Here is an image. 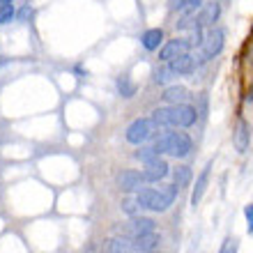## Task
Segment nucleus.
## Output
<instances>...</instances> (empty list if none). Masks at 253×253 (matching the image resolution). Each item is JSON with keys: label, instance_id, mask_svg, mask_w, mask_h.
<instances>
[{"label": "nucleus", "instance_id": "obj_20", "mask_svg": "<svg viewBox=\"0 0 253 253\" xmlns=\"http://www.w3.org/2000/svg\"><path fill=\"white\" fill-rule=\"evenodd\" d=\"M118 92H120V97L129 99V97H133V94H136V85H133L126 76H122V79H118Z\"/></svg>", "mask_w": 253, "mask_h": 253}, {"label": "nucleus", "instance_id": "obj_6", "mask_svg": "<svg viewBox=\"0 0 253 253\" xmlns=\"http://www.w3.org/2000/svg\"><path fill=\"white\" fill-rule=\"evenodd\" d=\"M193 44L189 42V37H175V40H168L164 46L159 48V60L161 62H170L180 55H187L191 53Z\"/></svg>", "mask_w": 253, "mask_h": 253}, {"label": "nucleus", "instance_id": "obj_16", "mask_svg": "<svg viewBox=\"0 0 253 253\" xmlns=\"http://www.w3.org/2000/svg\"><path fill=\"white\" fill-rule=\"evenodd\" d=\"M161 97H164L166 104H187L191 94H189V90L184 85H168Z\"/></svg>", "mask_w": 253, "mask_h": 253}, {"label": "nucleus", "instance_id": "obj_27", "mask_svg": "<svg viewBox=\"0 0 253 253\" xmlns=\"http://www.w3.org/2000/svg\"><path fill=\"white\" fill-rule=\"evenodd\" d=\"M249 101L253 104V85H251V92H249Z\"/></svg>", "mask_w": 253, "mask_h": 253}, {"label": "nucleus", "instance_id": "obj_25", "mask_svg": "<svg viewBox=\"0 0 253 253\" xmlns=\"http://www.w3.org/2000/svg\"><path fill=\"white\" fill-rule=\"evenodd\" d=\"M244 216H247V230H249V235H253V203L244 207Z\"/></svg>", "mask_w": 253, "mask_h": 253}, {"label": "nucleus", "instance_id": "obj_15", "mask_svg": "<svg viewBox=\"0 0 253 253\" xmlns=\"http://www.w3.org/2000/svg\"><path fill=\"white\" fill-rule=\"evenodd\" d=\"M140 44L145 51H159L164 46V30L161 28H150L140 35Z\"/></svg>", "mask_w": 253, "mask_h": 253}, {"label": "nucleus", "instance_id": "obj_1", "mask_svg": "<svg viewBox=\"0 0 253 253\" xmlns=\"http://www.w3.org/2000/svg\"><path fill=\"white\" fill-rule=\"evenodd\" d=\"M152 120L159 126L170 129H189L198 120V108L191 104H168L157 111H152Z\"/></svg>", "mask_w": 253, "mask_h": 253}, {"label": "nucleus", "instance_id": "obj_22", "mask_svg": "<svg viewBox=\"0 0 253 253\" xmlns=\"http://www.w3.org/2000/svg\"><path fill=\"white\" fill-rule=\"evenodd\" d=\"M159 157V152H157V147L150 145V147H140L138 152H136V159L143 161V164H150L152 159H157Z\"/></svg>", "mask_w": 253, "mask_h": 253}, {"label": "nucleus", "instance_id": "obj_7", "mask_svg": "<svg viewBox=\"0 0 253 253\" xmlns=\"http://www.w3.org/2000/svg\"><path fill=\"white\" fill-rule=\"evenodd\" d=\"M120 230H122L125 237L136 240V237H143V235L154 233V221L147 219V216H131V221H126Z\"/></svg>", "mask_w": 253, "mask_h": 253}, {"label": "nucleus", "instance_id": "obj_3", "mask_svg": "<svg viewBox=\"0 0 253 253\" xmlns=\"http://www.w3.org/2000/svg\"><path fill=\"white\" fill-rule=\"evenodd\" d=\"M177 184H168L166 189H140L136 193V200H138L140 207L145 210H152V212H166L168 207L173 205L175 196H177Z\"/></svg>", "mask_w": 253, "mask_h": 253}, {"label": "nucleus", "instance_id": "obj_28", "mask_svg": "<svg viewBox=\"0 0 253 253\" xmlns=\"http://www.w3.org/2000/svg\"><path fill=\"white\" fill-rule=\"evenodd\" d=\"M0 2H14V0H0Z\"/></svg>", "mask_w": 253, "mask_h": 253}, {"label": "nucleus", "instance_id": "obj_4", "mask_svg": "<svg viewBox=\"0 0 253 253\" xmlns=\"http://www.w3.org/2000/svg\"><path fill=\"white\" fill-rule=\"evenodd\" d=\"M223 44H226V30L223 28H207V33L203 35V42L198 46V55H196V62L205 65V62L214 60L216 55L223 51Z\"/></svg>", "mask_w": 253, "mask_h": 253}, {"label": "nucleus", "instance_id": "obj_12", "mask_svg": "<svg viewBox=\"0 0 253 253\" xmlns=\"http://www.w3.org/2000/svg\"><path fill=\"white\" fill-rule=\"evenodd\" d=\"M170 173V166H168L164 159H152L150 164H145V168H143V177H145V182H161L166 175Z\"/></svg>", "mask_w": 253, "mask_h": 253}, {"label": "nucleus", "instance_id": "obj_24", "mask_svg": "<svg viewBox=\"0 0 253 253\" xmlns=\"http://www.w3.org/2000/svg\"><path fill=\"white\" fill-rule=\"evenodd\" d=\"M122 212L125 214H129V216H136V212H138V200L136 198H126V200H122Z\"/></svg>", "mask_w": 253, "mask_h": 253}, {"label": "nucleus", "instance_id": "obj_10", "mask_svg": "<svg viewBox=\"0 0 253 253\" xmlns=\"http://www.w3.org/2000/svg\"><path fill=\"white\" fill-rule=\"evenodd\" d=\"M233 145L240 154H244L249 150V145H251V125L244 118L237 120V126H235V131H233Z\"/></svg>", "mask_w": 253, "mask_h": 253}, {"label": "nucleus", "instance_id": "obj_26", "mask_svg": "<svg viewBox=\"0 0 253 253\" xmlns=\"http://www.w3.org/2000/svg\"><path fill=\"white\" fill-rule=\"evenodd\" d=\"M30 16H33V9H30V5H23L19 12H16V21H23V23H26Z\"/></svg>", "mask_w": 253, "mask_h": 253}, {"label": "nucleus", "instance_id": "obj_2", "mask_svg": "<svg viewBox=\"0 0 253 253\" xmlns=\"http://www.w3.org/2000/svg\"><path fill=\"white\" fill-rule=\"evenodd\" d=\"M152 145L157 147L159 154H168V157H175V159H184V157L191 154L193 140L184 131H164L154 138Z\"/></svg>", "mask_w": 253, "mask_h": 253}, {"label": "nucleus", "instance_id": "obj_14", "mask_svg": "<svg viewBox=\"0 0 253 253\" xmlns=\"http://www.w3.org/2000/svg\"><path fill=\"white\" fill-rule=\"evenodd\" d=\"M161 237L157 233H150V235H143V237H136L131 240V251L133 253H152L154 249L159 247Z\"/></svg>", "mask_w": 253, "mask_h": 253}, {"label": "nucleus", "instance_id": "obj_21", "mask_svg": "<svg viewBox=\"0 0 253 253\" xmlns=\"http://www.w3.org/2000/svg\"><path fill=\"white\" fill-rule=\"evenodd\" d=\"M16 19V9L12 2H0V23H12Z\"/></svg>", "mask_w": 253, "mask_h": 253}, {"label": "nucleus", "instance_id": "obj_17", "mask_svg": "<svg viewBox=\"0 0 253 253\" xmlns=\"http://www.w3.org/2000/svg\"><path fill=\"white\" fill-rule=\"evenodd\" d=\"M200 5H203V0H170V9L173 12H196V9H200Z\"/></svg>", "mask_w": 253, "mask_h": 253}, {"label": "nucleus", "instance_id": "obj_30", "mask_svg": "<svg viewBox=\"0 0 253 253\" xmlns=\"http://www.w3.org/2000/svg\"><path fill=\"white\" fill-rule=\"evenodd\" d=\"M152 253H154V251H152Z\"/></svg>", "mask_w": 253, "mask_h": 253}, {"label": "nucleus", "instance_id": "obj_18", "mask_svg": "<svg viewBox=\"0 0 253 253\" xmlns=\"http://www.w3.org/2000/svg\"><path fill=\"white\" fill-rule=\"evenodd\" d=\"M191 177H193V173H191V168L189 166H177V168H173V180H175V184L177 187H189V182H191Z\"/></svg>", "mask_w": 253, "mask_h": 253}, {"label": "nucleus", "instance_id": "obj_13", "mask_svg": "<svg viewBox=\"0 0 253 253\" xmlns=\"http://www.w3.org/2000/svg\"><path fill=\"white\" fill-rule=\"evenodd\" d=\"M168 65H170V69H173L177 76H191V74L196 72L198 62H196V58H193L191 53H187V55H180V58L170 60Z\"/></svg>", "mask_w": 253, "mask_h": 253}, {"label": "nucleus", "instance_id": "obj_5", "mask_svg": "<svg viewBox=\"0 0 253 253\" xmlns=\"http://www.w3.org/2000/svg\"><path fill=\"white\" fill-rule=\"evenodd\" d=\"M157 129H159V125H157L152 118H138V120H133L131 125L126 126L125 138H126V143H131V145H143V143H147L150 138H154Z\"/></svg>", "mask_w": 253, "mask_h": 253}, {"label": "nucleus", "instance_id": "obj_11", "mask_svg": "<svg viewBox=\"0 0 253 253\" xmlns=\"http://www.w3.org/2000/svg\"><path fill=\"white\" fill-rule=\"evenodd\" d=\"M210 175H212V161L203 168V173L196 177V184H193V189H191V207L193 210L200 205V200H203V196H205L207 184H210Z\"/></svg>", "mask_w": 253, "mask_h": 253}, {"label": "nucleus", "instance_id": "obj_23", "mask_svg": "<svg viewBox=\"0 0 253 253\" xmlns=\"http://www.w3.org/2000/svg\"><path fill=\"white\" fill-rule=\"evenodd\" d=\"M237 249H240V240L237 237H226L221 242V249L216 253H237Z\"/></svg>", "mask_w": 253, "mask_h": 253}, {"label": "nucleus", "instance_id": "obj_19", "mask_svg": "<svg viewBox=\"0 0 253 253\" xmlns=\"http://www.w3.org/2000/svg\"><path fill=\"white\" fill-rule=\"evenodd\" d=\"M175 76H177V74H175L173 69H170V65L166 62V67H159V69L154 72V83H161V85H164L168 81H173Z\"/></svg>", "mask_w": 253, "mask_h": 253}, {"label": "nucleus", "instance_id": "obj_9", "mask_svg": "<svg viewBox=\"0 0 253 253\" xmlns=\"http://www.w3.org/2000/svg\"><path fill=\"white\" fill-rule=\"evenodd\" d=\"M143 184H147V182L143 177V173H138V170H122L118 175V187L126 193H138L143 189Z\"/></svg>", "mask_w": 253, "mask_h": 253}, {"label": "nucleus", "instance_id": "obj_29", "mask_svg": "<svg viewBox=\"0 0 253 253\" xmlns=\"http://www.w3.org/2000/svg\"><path fill=\"white\" fill-rule=\"evenodd\" d=\"M216 2H226V0H216Z\"/></svg>", "mask_w": 253, "mask_h": 253}, {"label": "nucleus", "instance_id": "obj_8", "mask_svg": "<svg viewBox=\"0 0 253 253\" xmlns=\"http://www.w3.org/2000/svg\"><path fill=\"white\" fill-rule=\"evenodd\" d=\"M219 16H221V2H216V0L203 2L198 14H196L198 28H214V23L219 21Z\"/></svg>", "mask_w": 253, "mask_h": 253}]
</instances>
